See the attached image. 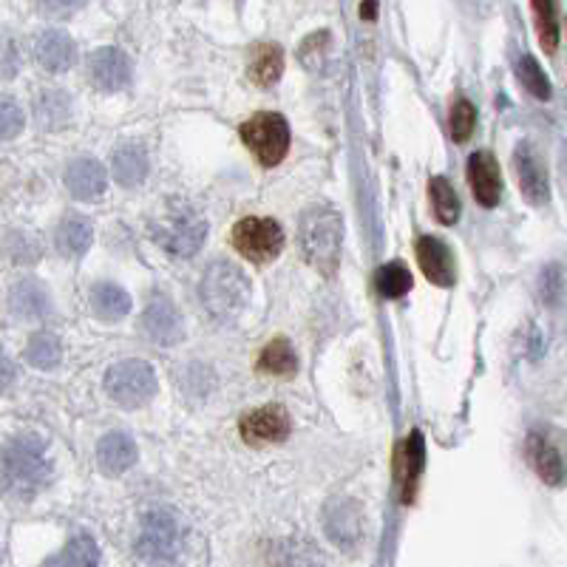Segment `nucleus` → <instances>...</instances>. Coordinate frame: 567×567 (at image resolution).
I'll list each match as a JSON object with an SVG mask.
<instances>
[{
    "mask_svg": "<svg viewBox=\"0 0 567 567\" xmlns=\"http://www.w3.org/2000/svg\"><path fill=\"white\" fill-rule=\"evenodd\" d=\"M52 483V457L38 434H18L0 445V488L14 499H32Z\"/></svg>",
    "mask_w": 567,
    "mask_h": 567,
    "instance_id": "obj_1",
    "label": "nucleus"
},
{
    "mask_svg": "<svg viewBox=\"0 0 567 567\" xmlns=\"http://www.w3.org/2000/svg\"><path fill=\"white\" fill-rule=\"evenodd\" d=\"M298 245L312 270L332 276L341 265L343 221L332 207H310L298 221Z\"/></svg>",
    "mask_w": 567,
    "mask_h": 567,
    "instance_id": "obj_2",
    "label": "nucleus"
},
{
    "mask_svg": "<svg viewBox=\"0 0 567 567\" xmlns=\"http://www.w3.org/2000/svg\"><path fill=\"white\" fill-rule=\"evenodd\" d=\"M151 236L162 250L176 258H190L202 250L207 236V221L199 210L187 202L168 199L162 202L156 216L151 219Z\"/></svg>",
    "mask_w": 567,
    "mask_h": 567,
    "instance_id": "obj_3",
    "label": "nucleus"
},
{
    "mask_svg": "<svg viewBox=\"0 0 567 567\" xmlns=\"http://www.w3.org/2000/svg\"><path fill=\"white\" fill-rule=\"evenodd\" d=\"M199 298L207 316L221 323H230L250 303V278L233 261H213L202 276Z\"/></svg>",
    "mask_w": 567,
    "mask_h": 567,
    "instance_id": "obj_4",
    "label": "nucleus"
},
{
    "mask_svg": "<svg viewBox=\"0 0 567 567\" xmlns=\"http://www.w3.org/2000/svg\"><path fill=\"white\" fill-rule=\"evenodd\" d=\"M185 525L171 511H148L142 516L136 554L148 561H174L185 548Z\"/></svg>",
    "mask_w": 567,
    "mask_h": 567,
    "instance_id": "obj_5",
    "label": "nucleus"
},
{
    "mask_svg": "<svg viewBox=\"0 0 567 567\" xmlns=\"http://www.w3.org/2000/svg\"><path fill=\"white\" fill-rule=\"evenodd\" d=\"M241 140L265 168H272L290 151V125L281 114L261 111L241 125Z\"/></svg>",
    "mask_w": 567,
    "mask_h": 567,
    "instance_id": "obj_6",
    "label": "nucleus"
},
{
    "mask_svg": "<svg viewBox=\"0 0 567 567\" xmlns=\"http://www.w3.org/2000/svg\"><path fill=\"white\" fill-rule=\"evenodd\" d=\"M105 392L123 409H142L156 394V374L145 361H120L105 372Z\"/></svg>",
    "mask_w": 567,
    "mask_h": 567,
    "instance_id": "obj_7",
    "label": "nucleus"
},
{
    "mask_svg": "<svg viewBox=\"0 0 567 567\" xmlns=\"http://www.w3.org/2000/svg\"><path fill=\"white\" fill-rule=\"evenodd\" d=\"M230 241L247 261H252V265H267V261H272L281 252L284 230L278 221L250 216V219H241L239 225L233 227Z\"/></svg>",
    "mask_w": 567,
    "mask_h": 567,
    "instance_id": "obj_8",
    "label": "nucleus"
},
{
    "mask_svg": "<svg viewBox=\"0 0 567 567\" xmlns=\"http://www.w3.org/2000/svg\"><path fill=\"white\" fill-rule=\"evenodd\" d=\"M142 332L156 347H176L185 338V321L168 296H154L142 312Z\"/></svg>",
    "mask_w": 567,
    "mask_h": 567,
    "instance_id": "obj_9",
    "label": "nucleus"
},
{
    "mask_svg": "<svg viewBox=\"0 0 567 567\" xmlns=\"http://www.w3.org/2000/svg\"><path fill=\"white\" fill-rule=\"evenodd\" d=\"M514 171H516V179H519V187H523L525 199L536 207L548 205L550 199L548 171H545V162L539 159V154H536L530 142H519V145H516Z\"/></svg>",
    "mask_w": 567,
    "mask_h": 567,
    "instance_id": "obj_10",
    "label": "nucleus"
},
{
    "mask_svg": "<svg viewBox=\"0 0 567 567\" xmlns=\"http://www.w3.org/2000/svg\"><path fill=\"white\" fill-rule=\"evenodd\" d=\"M241 437L250 445H267V443H284L290 434V417L281 406H265L252 409L241 417Z\"/></svg>",
    "mask_w": 567,
    "mask_h": 567,
    "instance_id": "obj_11",
    "label": "nucleus"
},
{
    "mask_svg": "<svg viewBox=\"0 0 567 567\" xmlns=\"http://www.w3.org/2000/svg\"><path fill=\"white\" fill-rule=\"evenodd\" d=\"M89 78L91 83L103 91H123L131 83V60L128 54L105 45L89 58Z\"/></svg>",
    "mask_w": 567,
    "mask_h": 567,
    "instance_id": "obj_12",
    "label": "nucleus"
},
{
    "mask_svg": "<svg viewBox=\"0 0 567 567\" xmlns=\"http://www.w3.org/2000/svg\"><path fill=\"white\" fill-rule=\"evenodd\" d=\"M323 525H327L329 539L336 542V545L352 548L363 534V514L352 499H332L327 511H323Z\"/></svg>",
    "mask_w": 567,
    "mask_h": 567,
    "instance_id": "obj_13",
    "label": "nucleus"
},
{
    "mask_svg": "<svg viewBox=\"0 0 567 567\" xmlns=\"http://www.w3.org/2000/svg\"><path fill=\"white\" fill-rule=\"evenodd\" d=\"M528 460L534 471L542 477V483L559 485L567 477V460L559 445L545 432L528 434Z\"/></svg>",
    "mask_w": 567,
    "mask_h": 567,
    "instance_id": "obj_14",
    "label": "nucleus"
},
{
    "mask_svg": "<svg viewBox=\"0 0 567 567\" xmlns=\"http://www.w3.org/2000/svg\"><path fill=\"white\" fill-rule=\"evenodd\" d=\"M468 182L474 190V199L483 207H496L499 196H503V179H499V165H496L494 154L488 151H477L468 159Z\"/></svg>",
    "mask_w": 567,
    "mask_h": 567,
    "instance_id": "obj_15",
    "label": "nucleus"
},
{
    "mask_svg": "<svg viewBox=\"0 0 567 567\" xmlns=\"http://www.w3.org/2000/svg\"><path fill=\"white\" fill-rule=\"evenodd\" d=\"M34 58L38 63L43 65L45 71H52V74H63L74 65L78 60V49H74V40L69 38L60 29H45L43 34H38L34 40Z\"/></svg>",
    "mask_w": 567,
    "mask_h": 567,
    "instance_id": "obj_16",
    "label": "nucleus"
},
{
    "mask_svg": "<svg viewBox=\"0 0 567 567\" xmlns=\"http://www.w3.org/2000/svg\"><path fill=\"white\" fill-rule=\"evenodd\" d=\"M9 307L23 321H43V318L52 316V296H49V290L40 281L23 278L9 292Z\"/></svg>",
    "mask_w": 567,
    "mask_h": 567,
    "instance_id": "obj_17",
    "label": "nucleus"
},
{
    "mask_svg": "<svg viewBox=\"0 0 567 567\" xmlns=\"http://www.w3.org/2000/svg\"><path fill=\"white\" fill-rule=\"evenodd\" d=\"M417 265L423 276L437 287H452L454 284V256L445 247V241L434 236H423L417 241Z\"/></svg>",
    "mask_w": 567,
    "mask_h": 567,
    "instance_id": "obj_18",
    "label": "nucleus"
},
{
    "mask_svg": "<svg viewBox=\"0 0 567 567\" xmlns=\"http://www.w3.org/2000/svg\"><path fill=\"white\" fill-rule=\"evenodd\" d=\"M105 185H109V174L97 159H74L65 168V187L74 199H97L105 194Z\"/></svg>",
    "mask_w": 567,
    "mask_h": 567,
    "instance_id": "obj_19",
    "label": "nucleus"
},
{
    "mask_svg": "<svg viewBox=\"0 0 567 567\" xmlns=\"http://www.w3.org/2000/svg\"><path fill=\"white\" fill-rule=\"evenodd\" d=\"M97 463L105 474H123L136 463V443L125 432H109L97 443Z\"/></svg>",
    "mask_w": 567,
    "mask_h": 567,
    "instance_id": "obj_20",
    "label": "nucleus"
},
{
    "mask_svg": "<svg viewBox=\"0 0 567 567\" xmlns=\"http://www.w3.org/2000/svg\"><path fill=\"white\" fill-rule=\"evenodd\" d=\"M425 463V443H423V434L414 429L409 434V440L403 443L400 449V457H398V477L403 483V503H412L414 499V491H417V477L420 471H423Z\"/></svg>",
    "mask_w": 567,
    "mask_h": 567,
    "instance_id": "obj_21",
    "label": "nucleus"
},
{
    "mask_svg": "<svg viewBox=\"0 0 567 567\" xmlns=\"http://www.w3.org/2000/svg\"><path fill=\"white\" fill-rule=\"evenodd\" d=\"M91 307L97 312L100 321L114 323L128 316L131 296L114 281H97L91 287Z\"/></svg>",
    "mask_w": 567,
    "mask_h": 567,
    "instance_id": "obj_22",
    "label": "nucleus"
},
{
    "mask_svg": "<svg viewBox=\"0 0 567 567\" xmlns=\"http://www.w3.org/2000/svg\"><path fill=\"white\" fill-rule=\"evenodd\" d=\"M34 116L45 131L65 128L71 123V97L60 89H43L34 100Z\"/></svg>",
    "mask_w": 567,
    "mask_h": 567,
    "instance_id": "obj_23",
    "label": "nucleus"
},
{
    "mask_svg": "<svg viewBox=\"0 0 567 567\" xmlns=\"http://www.w3.org/2000/svg\"><path fill=\"white\" fill-rule=\"evenodd\" d=\"M148 176V154L136 142H125L114 151V179L123 187H136Z\"/></svg>",
    "mask_w": 567,
    "mask_h": 567,
    "instance_id": "obj_24",
    "label": "nucleus"
},
{
    "mask_svg": "<svg viewBox=\"0 0 567 567\" xmlns=\"http://www.w3.org/2000/svg\"><path fill=\"white\" fill-rule=\"evenodd\" d=\"M258 369L272 378H292L298 372V354L287 338H272L261 354H258Z\"/></svg>",
    "mask_w": 567,
    "mask_h": 567,
    "instance_id": "obj_25",
    "label": "nucleus"
},
{
    "mask_svg": "<svg viewBox=\"0 0 567 567\" xmlns=\"http://www.w3.org/2000/svg\"><path fill=\"white\" fill-rule=\"evenodd\" d=\"M284 71V52L276 43H258L250 54V80L256 85L278 83Z\"/></svg>",
    "mask_w": 567,
    "mask_h": 567,
    "instance_id": "obj_26",
    "label": "nucleus"
},
{
    "mask_svg": "<svg viewBox=\"0 0 567 567\" xmlns=\"http://www.w3.org/2000/svg\"><path fill=\"white\" fill-rule=\"evenodd\" d=\"M94 239V227L83 216H69L58 227V250L63 256H83Z\"/></svg>",
    "mask_w": 567,
    "mask_h": 567,
    "instance_id": "obj_27",
    "label": "nucleus"
},
{
    "mask_svg": "<svg viewBox=\"0 0 567 567\" xmlns=\"http://www.w3.org/2000/svg\"><path fill=\"white\" fill-rule=\"evenodd\" d=\"M530 9H534V23L536 34H539L542 49L548 54L556 52L559 45V18H556V3L554 0H530Z\"/></svg>",
    "mask_w": 567,
    "mask_h": 567,
    "instance_id": "obj_28",
    "label": "nucleus"
},
{
    "mask_svg": "<svg viewBox=\"0 0 567 567\" xmlns=\"http://www.w3.org/2000/svg\"><path fill=\"white\" fill-rule=\"evenodd\" d=\"M63 358V347H60V338L52 336V332H38L32 336L27 347V361L32 363L34 369H54Z\"/></svg>",
    "mask_w": 567,
    "mask_h": 567,
    "instance_id": "obj_29",
    "label": "nucleus"
},
{
    "mask_svg": "<svg viewBox=\"0 0 567 567\" xmlns=\"http://www.w3.org/2000/svg\"><path fill=\"white\" fill-rule=\"evenodd\" d=\"M429 194H432L437 219L443 221V225H454V221L460 219V196H457V190L449 185V179H443V176H434V179L429 182Z\"/></svg>",
    "mask_w": 567,
    "mask_h": 567,
    "instance_id": "obj_30",
    "label": "nucleus"
},
{
    "mask_svg": "<svg viewBox=\"0 0 567 567\" xmlns=\"http://www.w3.org/2000/svg\"><path fill=\"white\" fill-rule=\"evenodd\" d=\"M49 565H83L91 567L100 561V550H97V542L91 539L89 534H80L69 542L63 548V554L52 556V559H45Z\"/></svg>",
    "mask_w": 567,
    "mask_h": 567,
    "instance_id": "obj_31",
    "label": "nucleus"
},
{
    "mask_svg": "<svg viewBox=\"0 0 567 567\" xmlns=\"http://www.w3.org/2000/svg\"><path fill=\"white\" fill-rule=\"evenodd\" d=\"M374 284H378V292L383 298H400L406 296L412 290V272H409L406 265H400V261H392V265L381 267L378 276H374Z\"/></svg>",
    "mask_w": 567,
    "mask_h": 567,
    "instance_id": "obj_32",
    "label": "nucleus"
},
{
    "mask_svg": "<svg viewBox=\"0 0 567 567\" xmlns=\"http://www.w3.org/2000/svg\"><path fill=\"white\" fill-rule=\"evenodd\" d=\"M516 74H519V83L528 89V94H534L536 100H550V80L534 58L525 54L519 65H516Z\"/></svg>",
    "mask_w": 567,
    "mask_h": 567,
    "instance_id": "obj_33",
    "label": "nucleus"
},
{
    "mask_svg": "<svg viewBox=\"0 0 567 567\" xmlns=\"http://www.w3.org/2000/svg\"><path fill=\"white\" fill-rule=\"evenodd\" d=\"M3 247H7L9 258H12V261H20V265H34V261L40 258L38 241L29 239L27 233H20V230L9 233L7 241H3Z\"/></svg>",
    "mask_w": 567,
    "mask_h": 567,
    "instance_id": "obj_34",
    "label": "nucleus"
},
{
    "mask_svg": "<svg viewBox=\"0 0 567 567\" xmlns=\"http://www.w3.org/2000/svg\"><path fill=\"white\" fill-rule=\"evenodd\" d=\"M23 109L12 97H0V142H9L23 131Z\"/></svg>",
    "mask_w": 567,
    "mask_h": 567,
    "instance_id": "obj_35",
    "label": "nucleus"
},
{
    "mask_svg": "<svg viewBox=\"0 0 567 567\" xmlns=\"http://www.w3.org/2000/svg\"><path fill=\"white\" fill-rule=\"evenodd\" d=\"M474 125H477V109L468 103V100H457L452 109V136L454 142H465L474 134Z\"/></svg>",
    "mask_w": 567,
    "mask_h": 567,
    "instance_id": "obj_36",
    "label": "nucleus"
},
{
    "mask_svg": "<svg viewBox=\"0 0 567 567\" xmlns=\"http://www.w3.org/2000/svg\"><path fill=\"white\" fill-rule=\"evenodd\" d=\"M539 292H542V298H545V303H550V307H559L561 298H565V281H561L559 267H548V270L542 272Z\"/></svg>",
    "mask_w": 567,
    "mask_h": 567,
    "instance_id": "obj_37",
    "label": "nucleus"
},
{
    "mask_svg": "<svg viewBox=\"0 0 567 567\" xmlns=\"http://www.w3.org/2000/svg\"><path fill=\"white\" fill-rule=\"evenodd\" d=\"M14 71H18V49L12 43H0V74L14 78Z\"/></svg>",
    "mask_w": 567,
    "mask_h": 567,
    "instance_id": "obj_38",
    "label": "nucleus"
},
{
    "mask_svg": "<svg viewBox=\"0 0 567 567\" xmlns=\"http://www.w3.org/2000/svg\"><path fill=\"white\" fill-rule=\"evenodd\" d=\"M14 383V363L9 361L7 354L0 352V392H7Z\"/></svg>",
    "mask_w": 567,
    "mask_h": 567,
    "instance_id": "obj_39",
    "label": "nucleus"
},
{
    "mask_svg": "<svg viewBox=\"0 0 567 567\" xmlns=\"http://www.w3.org/2000/svg\"><path fill=\"white\" fill-rule=\"evenodd\" d=\"M45 9H54V12H71V9L83 7L85 0H38Z\"/></svg>",
    "mask_w": 567,
    "mask_h": 567,
    "instance_id": "obj_40",
    "label": "nucleus"
},
{
    "mask_svg": "<svg viewBox=\"0 0 567 567\" xmlns=\"http://www.w3.org/2000/svg\"><path fill=\"white\" fill-rule=\"evenodd\" d=\"M363 18H374V0H363Z\"/></svg>",
    "mask_w": 567,
    "mask_h": 567,
    "instance_id": "obj_41",
    "label": "nucleus"
}]
</instances>
